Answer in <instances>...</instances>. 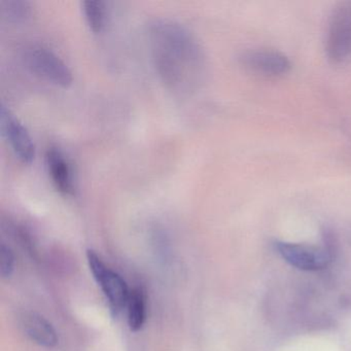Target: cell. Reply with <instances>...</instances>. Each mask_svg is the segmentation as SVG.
Wrapping results in <instances>:
<instances>
[{
    "mask_svg": "<svg viewBox=\"0 0 351 351\" xmlns=\"http://www.w3.org/2000/svg\"><path fill=\"white\" fill-rule=\"evenodd\" d=\"M147 34L154 65L166 87L176 92L198 87L205 73V55L194 34L168 18L153 20Z\"/></svg>",
    "mask_w": 351,
    "mask_h": 351,
    "instance_id": "cell-1",
    "label": "cell"
},
{
    "mask_svg": "<svg viewBox=\"0 0 351 351\" xmlns=\"http://www.w3.org/2000/svg\"><path fill=\"white\" fill-rule=\"evenodd\" d=\"M87 261L94 279L108 302L112 315L118 317L123 310L126 309L130 297V287L120 274L102 261L95 250H87Z\"/></svg>",
    "mask_w": 351,
    "mask_h": 351,
    "instance_id": "cell-2",
    "label": "cell"
},
{
    "mask_svg": "<svg viewBox=\"0 0 351 351\" xmlns=\"http://www.w3.org/2000/svg\"><path fill=\"white\" fill-rule=\"evenodd\" d=\"M326 56L332 64H341L351 56V0L339 3L328 20Z\"/></svg>",
    "mask_w": 351,
    "mask_h": 351,
    "instance_id": "cell-3",
    "label": "cell"
},
{
    "mask_svg": "<svg viewBox=\"0 0 351 351\" xmlns=\"http://www.w3.org/2000/svg\"><path fill=\"white\" fill-rule=\"evenodd\" d=\"M25 61L34 73L54 85L67 88L73 84V73L69 65L46 47L28 48L25 52Z\"/></svg>",
    "mask_w": 351,
    "mask_h": 351,
    "instance_id": "cell-4",
    "label": "cell"
},
{
    "mask_svg": "<svg viewBox=\"0 0 351 351\" xmlns=\"http://www.w3.org/2000/svg\"><path fill=\"white\" fill-rule=\"evenodd\" d=\"M274 245L279 256L299 270L307 272L324 270L332 260V252L328 247L285 241H276Z\"/></svg>",
    "mask_w": 351,
    "mask_h": 351,
    "instance_id": "cell-5",
    "label": "cell"
},
{
    "mask_svg": "<svg viewBox=\"0 0 351 351\" xmlns=\"http://www.w3.org/2000/svg\"><path fill=\"white\" fill-rule=\"evenodd\" d=\"M245 69L268 77H278L289 73L291 61L283 53L270 49H254L245 51L239 57Z\"/></svg>",
    "mask_w": 351,
    "mask_h": 351,
    "instance_id": "cell-6",
    "label": "cell"
},
{
    "mask_svg": "<svg viewBox=\"0 0 351 351\" xmlns=\"http://www.w3.org/2000/svg\"><path fill=\"white\" fill-rule=\"evenodd\" d=\"M0 122L5 137L20 161L30 164L36 158V145L24 125L5 106L0 108Z\"/></svg>",
    "mask_w": 351,
    "mask_h": 351,
    "instance_id": "cell-7",
    "label": "cell"
},
{
    "mask_svg": "<svg viewBox=\"0 0 351 351\" xmlns=\"http://www.w3.org/2000/svg\"><path fill=\"white\" fill-rule=\"evenodd\" d=\"M20 326L32 342L45 348H54L58 345L56 328L44 316L36 312H25L20 317Z\"/></svg>",
    "mask_w": 351,
    "mask_h": 351,
    "instance_id": "cell-8",
    "label": "cell"
},
{
    "mask_svg": "<svg viewBox=\"0 0 351 351\" xmlns=\"http://www.w3.org/2000/svg\"><path fill=\"white\" fill-rule=\"evenodd\" d=\"M47 167L56 190L64 196H73L75 180L71 163L58 147H50L46 155Z\"/></svg>",
    "mask_w": 351,
    "mask_h": 351,
    "instance_id": "cell-9",
    "label": "cell"
},
{
    "mask_svg": "<svg viewBox=\"0 0 351 351\" xmlns=\"http://www.w3.org/2000/svg\"><path fill=\"white\" fill-rule=\"evenodd\" d=\"M147 293L141 287L131 289L130 297L126 306L127 322L132 332H138L147 320Z\"/></svg>",
    "mask_w": 351,
    "mask_h": 351,
    "instance_id": "cell-10",
    "label": "cell"
},
{
    "mask_svg": "<svg viewBox=\"0 0 351 351\" xmlns=\"http://www.w3.org/2000/svg\"><path fill=\"white\" fill-rule=\"evenodd\" d=\"M82 8L90 29L95 34L101 32L106 22V3L100 0H85Z\"/></svg>",
    "mask_w": 351,
    "mask_h": 351,
    "instance_id": "cell-11",
    "label": "cell"
},
{
    "mask_svg": "<svg viewBox=\"0 0 351 351\" xmlns=\"http://www.w3.org/2000/svg\"><path fill=\"white\" fill-rule=\"evenodd\" d=\"M1 11L8 21L23 23L32 16V5L25 0H5L1 3Z\"/></svg>",
    "mask_w": 351,
    "mask_h": 351,
    "instance_id": "cell-12",
    "label": "cell"
},
{
    "mask_svg": "<svg viewBox=\"0 0 351 351\" xmlns=\"http://www.w3.org/2000/svg\"><path fill=\"white\" fill-rule=\"evenodd\" d=\"M15 272V256L5 243L0 247V274L3 279L11 278Z\"/></svg>",
    "mask_w": 351,
    "mask_h": 351,
    "instance_id": "cell-13",
    "label": "cell"
}]
</instances>
